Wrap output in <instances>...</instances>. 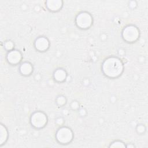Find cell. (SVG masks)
<instances>
[{"mask_svg":"<svg viewBox=\"0 0 148 148\" xmlns=\"http://www.w3.org/2000/svg\"><path fill=\"white\" fill-rule=\"evenodd\" d=\"M124 64L117 57L106 58L102 64V71L105 76L110 79H116L120 76L124 72Z\"/></svg>","mask_w":148,"mask_h":148,"instance_id":"1","label":"cell"},{"mask_svg":"<svg viewBox=\"0 0 148 148\" xmlns=\"http://www.w3.org/2000/svg\"><path fill=\"white\" fill-rule=\"evenodd\" d=\"M74 138L72 130L68 127H60L56 133L57 141L61 145H68L72 142Z\"/></svg>","mask_w":148,"mask_h":148,"instance_id":"2","label":"cell"},{"mask_svg":"<svg viewBox=\"0 0 148 148\" xmlns=\"http://www.w3.org/2000/svg\"><path fill=\"white\" fill-rule=\"evenodd\" d=\"M123 40L130 43H132L136 42L140 36V31L139 28L132 24L125 26L121 33Z\"/></svg>","mask_w":148,"mask_h":148,"instance_id":"3","label":"cell"},{"mask_svg":"<svg viewBox=\"0 0 148 148\" xmlns=\"http://www.w3.org/2000/svg\"><path fill=\"white\" fill-rule=\"evenodd\" d=\"M75 23L80 29H88L93 24L92 16L88 12H81L77 14L75 18Z\"/></svg>","mask_w":148,"mask_h":148,"instance_id":"4","label":"cell"},{"mask_svg":"<svg viewBox=\"0 0 148 148\" xmlns=\"http://www.w3.org/2000/svg\"><path fill=\"white\" fill-rule=\"evenodd\" d=\"M48 117L47 114L42 111H35L30 117V123L36 129H42L47 124Z\"/></svg>","mask_w":148,"mask_h":148,"instance_id":"5","label":"cell"},{"mask_svg":"<svg viewBox=\"0 0 148 148\" xmlns=\"http://www.w3.org/2000/svg\"><path fill=\"white\" fill-rule=\"evenodd\" d=\"M50 41L47 38L41 36L38 37L34 41L35 49L40 52H45L50 47Z\"/></svg>","mask_w":148,"mask_h":148,"instance_id":"6","label":"cell"},{"mask_svg":"<svg viewBox=\"0 0 148 148\" xmlns=\"http://www.w3.org/2000/svg\"><path fill=\"white\" fill-rule=\"evenodd\" d=\"M23 59L21 53L18 50L14 49L12 51H8L6 55V60L9 64L12 65H16L19 64Z\"/></svg>","mask_w":148,"mask_h":148,"instance_id":"7","label":"cell"},{"mask_svg":"<svg viewBox=\"0 0 148 148\" xmlns=\"http://www.w3.org/2000/svg\"><path fill=\"white\" fill-rule=\"evenodd\" d=\"M47 9L52 12L60 11L63 6V1L61 0H48L46 1Z\"/></svg>","mask_w":148,"mask_h":148,"instance_id":"8","label":"cell"},{"mask_svg":"<svg viewBox=\"0 0 148 148\" xmlns=\"http://www.w3.org/2000/svg\"><path fill=\"white\" fill-rule=\"evenodd\" d=\"M19 72L22 75L24 76H30L34 72L33 65L29 62H23L20 65Z\"/></svg>","mask_w":148,"mask_h":148,"instance_id":"9","label":"cell"},{"mask_svg":"<svg viewBox=\"0 0 148 148\" xmlns=\"http://www.w3.org/2000/svg\"><path fill=\"white\" fill-rule=\"evenodd\" d=\"M67 72L63 68H57L53 72V79L57 83L64 82L67 77Z\"/></svg>","mask_w":148,"mask_h":148,"instance_id":"10","label":"cell"},{"mask_svg":"<svg viewBox=\"0 0 148 148\" xmlns=\"http://www.w3.org/2000/svg\"><path fill=\"white\" fill-rule=\"evenodd\" d=\"M8 131L6 127L2 124L0 125V146L4 145L8 139Z\"/></svg>","mask_w":148,"mask_h":148,"instance_id":"11","label":"cell"},{"mask_svg":"<svg viewBox=\"0 0 148 148\" xmlns=\"http://www.w3.org/2000/svg\"><path fill=\"white\" fill-rule=\"evenodd\" d=\"M66 102H67V100L66 97L62 95H58L56 98V102L57 105L60 107L64 106V105H65V104L66 103Z\"/></svg>","mask_w":148,"mask_h":148,"instance_id":"12","label":"cell"},{"mask_svg":"<svg viewBox=\"0 0 148 148\" xmlns=\"http://www.w3.org/2000/svg\"><path fill=\"white\" fill-rule=\"evenodd\" d=\"M109 147L124 148V147H126V145L121 140H115L110 143V145H109Z\"/></svg>","mask_w":148,"mask_h":148,"instance_id":"13","label":"cell"},{"mask_svg":"<svg viewBox=\"0 0 148 148\" xmlns=\"http://www.w3.org/2000/svg\"><path fill=\"white\" fill-rule=\"evenodd\" d=\"M4 48L6 50L10 51L14 49V43L10 40H8L4 42Z\"/></svg>","mask_w":148,"mask_h":148,"instance_id":"14","label":"cell"},{"mask_svg":"<svg viewBox=\"0 0 148 148\" xmlns=\"http://www.w3.org/2000/svg\"><path fill=\"white\" fill-rule=\"evenodd\" d=\"M136 132L139 134H143L146 131V127L143 124H138L136 126Z\"/></svg>","mask_w":148,"mask_h":148,"instance_id":"15","label":"cell"},{"mask_svg":"<svg viewBox=\"0 0 148 148\" xmlns=\"http://www.w3.org/2000/svg\"><path fill=\"white\" fill-rule=\"evenodd\" d=\"M70 106L73 110H78L79 109L80 105L77 101H72L70 104Z\"/></svg>","mask_w":148,"mask_h":148,"instance_id":"16","label":"cell"},{"mask_svg":"<svg viewBox=\"0 0 148 148\" xmlns=\"http://www.w3.org/2000/svg\"><path fill=\"white\" fill-rule=\"evenodd\" d=\"M64 123V120L62 117H58L56 120V123L58 125H63Z\"/></svg>","mask_w":148,"mask_h":148,"instance_id":"17","label":"cell"},{"mask_svg":"<svg viewBox=\"0 0 148 148\" xmlns=\"http://www.w3.org/2000/svg\"><path fill=\"white\" fill-rule=\"evenodd\" d=\"M132 4H131L130 2V6L131 7V8H134V5H135V6H136V2H135V1H132Z\"/></svg>","mask_w":148,"mask_h":148,"instance_id":"18","label":"cell"},{"mask_svg":"<svg viewBox=\"0 0 148 148\" xmlns=\"http://www.w3.org/2000/svg\"><path fill=\"white\" fill-rule=\"evenodd\" d=\"M126 147H135V146L134 145H126Z\"/></svg>","mask_w":148,"mask_h":148,"instance_id":"19","label":"cell"}]
</instances>
